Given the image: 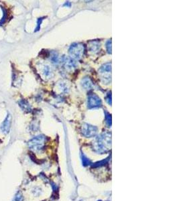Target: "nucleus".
Segmentation results:
<instances>
[{
    "label": "nucleus",
    "instance_id": "nucleus-13",
    "mask_svg": "<svg viewBox=\"0 0 179 201\" xmlns=\"http://www.w3.org/2000/svg\"><path fill=\"white\" fill-rule=\"evenodd\" d=\"M50 60L54 64H58L60 61V58L58 53H52L50 54Z\"/></svg>",
    "mask_w": 179,
    "mask_h": 201
},
{
    "label": "nucleus",
    "instance_id": "nucleus-12",
    "mask_svg": "<svg viewBox=\"0 0 179 201\" xmlns=\"http://www.w3.org/2000/svg\"><path fill=\"white\" fill-rule=\"evenodd\" d=\"M82 87L86 90H90L93 88V83L89 77H85L81 82Z\"/></svg>",
    "mask_w": 179,
    "mask_h": 201
},
{
    "label": "nucleus",
    "instance_id": "nucleus-4",
    "mask_svg": "<svg viewBox=\"0 0 179 201\" xmlns=\"http://www.w3.org/2000/svg\"><path fill=\"white\" fill-rule=\"evenodd\" d=\"M99 73L104 82L109 83L112 78V63L108 62L102 65L99 68Z\"/></svg>",
    "mask_w": 179,
    "mask_h": 201
},
{
    "label": "nucleus",
    "instance_id": "nucleus-6",
    "mask_svg": "<svg viewBox=\"0 0 179 201\" xmlns=\"http://www.w3.org/2000/svg\"><path fill=\"white\" fill-rule=\"evenodd\" d=\"M81 132L87 138H92L97 134V128L88 123H83L81 126Z\"/></svg>",
    "mask_w": 179,
    "mask_h": 201
},
{
    "label": "nucleus",
    "instance_id": "nucleus-10",
    "mask_svg": "<svg viewBox=\"0 0 179 201\" xmlns=\"http://www.w3.org/2000/svg\"><path fill=\"white\" fill-rule=\"evenodd\" d=\"M42 67V73L44 77L46 79H50L52 77L53 73L51 67L47 65H43Z\"/></svg>",
    "mask_w": 179,
    "mask_h": 201
},
{
    "label": "nucleus",
    "instance_id": "nucleus-19",
    "mask_svg": "<svg viewBox=\"0 0 179 201\" xmlns=\"http://www.w3.org/2000/svg\"><path fill=\"white\" fill-rule=\"evenodd\" d=\"M105 100L109 105H112V94H111V92L108 93L107 96L105 97Z\"/></svg>",
    "mask_w": 179,
    "mask_h": 201
},
{
    "label": "nucleus",
    "instance_id": "nucleus-16",
    "mask_svg": "<svg viewBox=\"0 0 179 201\" xmlns=\"http://www.w3.org/2000/svg\"><path fill=\"white\" fill-rule=\"evenodd\" d=\"M105 113L106 123H107L108 126H111V125H112V116H111V115L107 112H105Z\"/></svg>",
    "mask_w": 179,
    "mask_h": 201
},
{
    "label": "nucleus",
    "instance_id": "nucleus-8",
    "mask_svg": "<svg viewBox=\"0 0 179 201\" xmlns=\"http://www.w3.org/2000/svg\"><path fill=\"white\" fill-rule=\"evenodd\" d=\"M62 62L64 66L67 70H73L76 67V63L74 59L71 58L69 57H64L62 58Z\"/></svg>",
    "mask_w": 179,
    "mask_h": 201
},
{
    "label": "nucleus",
    "instance_id": "nucleus-18",
    "mask_svg": "<svg viewBox=\"0 0 179 201\" xmlns=\"http://www.w3.org/2000/svg\"><path fill=\"white\" fill-rule=\"evenodd\" d=\"M106 48L109 54H112V40H109L106 43Z\"/></svg>",
    "mask_w": 179,
    "mask_h": 201
},
{
    "label": "nucleus",
    "instance_id": "nucleus-3",
    "mask_svg": "<svg viewBox=\"0 0 179 201\" xmlns=\"http://www.w3.org/2000/svg\"><path fill=\"white\" fill-rule=\"evenodd\" d=\"M46 142V137L40 135L30 140L28 145V147L34 151H40L43 148Z\"/></svg>",
    "mask_w": 179,
    "mask_h": 201
},
{
    "label": "nucleus",
    "instance_id": "nucleus-21",
    "mask_svg": "<svg viewBox=\"0 0 179 201\" xmlns=\"http://www.w3.org/2000/svg\"><path fill=\"white\" fill-rule=\"evenodd\" d=\"M83 164H84V165H86V164H89V160L87 159V158H85V157H83Z\"/></svg>",
    "mask_w": 179,
    "mask_h": 201
},
{
    "label": "nucleus",
    "instance_id": "nucleus-17",
    "mask_svg": "<svg viewBox=\"0 0 179 201\" xmlns=\"http://www.w3.org/2000/svg\"><path fill=\"white\" fill-rule=\"evenodd\" d=\"M2 11H3V17H2L1 21H0V25H2L4 23H5L6 20V18H7V11H6V10L3 7L2 8Z\"/></svg>",
    "mask_w": 179,
    "mask_h": 201
},
{
    "label": "nucleus",
    "instance_id": "nucleus-1",
    "mask_svg": "<svg viewBox=\"0 0 179 201\" xmlns=\"http://www.w3.org/2000/svg\"><path fill=\"white\" fill-rule=\"evenodd\" d=\"M112 145V135L109 132H105L98 137L93 143V148L99 153L108 151Z\"/></svg>",
    "mask_w": 179,
    "mask_h": 201
},
{
    "label": "nucleus",
    "instance_id": "nucleus-15",
    "mask_svg": "<svg viewBox=\"0 0 179 201\" xmlns=\"http://www.w3.org/2000/svg\"><path fill=\"white\" fill-rule=\"evenodd\" d=\"M22 200H23V196H22V192L18 191L16 193L15 197L14 198V199H13L12 201H22Z\"/></svg>",
    "mask_w": 179,
    "mask_h": 201
},
{
    "label": "nucleus",
    "instance_id": "nucleus-2",
    "mask_svg": "<svg viewBox=\"0 0 179 201\" xmlns=\"http://www.w3.org/2000/svg\"><path fill=\"white\" fill-rule=\"evenodd\" d=\"M85 47L80 43L72 44L69 50L70 57L74 60H80L83 57Z\"/></svg>",
    "mask_w": 179,
    "mask_h": 201
},
{
    "label": "nucleus",
    "instance_id": "nucleus-11",
    "mask_svg": "<svg viewBox=\"0 0 179 201\" xmlns=\"http://www.w3.org/2000/svg\"><path fill=\"white\" fill-rule=\"evenodd\" d=\"M18 105L20 107V108L22 109L24 112H28V113L31 112V110H32L31 106L26 100L20 99L18 101Z\"/></svg>",
    "mask_w": 179,
    "mask_h": 201
},
{
    "label": "nucleus",
    "instance_id": "nucleus-7",
    "mask_svg": "<svg viewBox=\"0 0 179 201\" xmlns=\"http://www.w3.org/2000/svg\"><path fill=\"white\" fill-rule=\"evenodd\" d=\"M11 115L10 113H7L6 117L2 122V125L0 126V130L4 134H7L9 133L11 127Z\"/></svg>",
    "mask_w": 179,
    "mask_h": 201
},
{
    "label": "nucleus",
    "instance_id": "nucleus-14",
    "mask_svg": "<svg viewBox=\"0 0 179 201\" xmlns=\"http://www.w3.org/2000/svg\"><path fill=\"white\" fill-rule=\"evenodd\" d=\"M59 89H61V91L65 93H67L69 91V87H68L67 84L66 83L61 82V83H59Z\"/></svg>",
    "mask_w": 179,
    "mask_h": 201
},
{
    "label": "nucleus",
    "instance_id": "nucleus-20",
    "mask_svg": "<svg viewBox=\"0 0 179 201\" xmlns=\"http://www.w3.org/2000/svg\"><path fill=\"white\" fill-rule=\"evenodd\" d=\"M42 20H43V18H39V19H38V21H37V26L36 28V30L35 32H37V31H39L40 30V25H41V23L42 22Z\"/></svg>",
    "mask_w": 179,
    "mask_h": 201
},
{
    "label": "nucleus",
    "instance_id": "nucleus-5",
    "mask_svg": "<svg viewBox=\"0 0 179 201\" xmlns=\"http://www.w3.org/2000/svg\"><path fill=\"white\" fill-rule=\"evenodd\" d=\"M101 100L95 93L89 94L87 98V105L89 109L100 107L101 106Z\"/></svg>",
    "mask_w": 179,
    "mask_h": 201
},
{
    "label": "nucleus",
    "instance_id": "nucleus-9",
    "mask_svg": "<svg viewBox=\"0 0 179 201\" xmlns=\"http://www.w3.org/2000/svg\"><path fill=\"white\" fill-rule=\"evenodd\" d=\"M88 47L89 50L91 53L93 54H96L99 51L101 44L98 41H91L89 42Z\"/></svg>",
    "mask_w": 179,
    "mask_h": 201
}]
</instances>
